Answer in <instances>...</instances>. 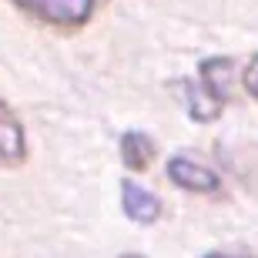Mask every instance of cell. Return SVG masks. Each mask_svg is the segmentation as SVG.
I'll list each match as a JSON object with an SVG mask.
<instances>
[{"label": "cell", "instance_id": "6da1fadb", "mask_svg": "<svg viewBox=\"0 0 258 258\" xmlns=\"http://www.w3.org/2000/svg\"><path fill=\"white\" fill-rule=\"evenodd\" d=\"M231 60L228 57H208L198 67V81H181L178 94L191 121L211 124L228 104V81H231Z\"/></svg>", "mask_w": 258, "mask_h": 258}, {"label": "cell", "instance_id": "7a4b0ae2", "mask_svg": "<svg viewBox=\"0 0 258 258\" xmlns=\"http://www.w3.org/2000/svg\"><path fill=\"white\" fill-rule=\"evenodd\" d=\"M24 14L37 17L40 24H50V27L60 30H74L84 27L91 14H94L97 0H14Z\"/></svg>", "mask_w": 258, "mask_h": 258}, {"label": "cell", "instance_id": "3957f363", "mask_svg": "<svg viewBox=\"0 0 258 258\" xmlns=\"http://www.w3.org/2000/svg\"><path fill=\"white\" fill-rule=\"evenodd\" d=\"M168 178H171L178 188L184 191H195V195H215L221 188V178L211 168H205L201 161L188 158V154H174L168 161Z\"/></svg>", "mask_w": 258, "mask_h": 258}, {"label": "cell", "instance_id": "277c9868", "mask_svg": "<svg viewBox=\"0 0 258 258\" xmlns=\"http://www.w3.org/2000/svg\"><path fill=\"white\" fill-rule=\"evenodd\" d=\"M24 161H27V134H24V124H20V117L0 101V164L17 168V164H24Z\"/></svg>", "mask_w": 258, "mask_h": 258}, {"label": "cell", "instance_id": "5b68a950", "mask_svg": "<svg viewBox=\"0 0 258 258\" xmlns=\"http://www.w3.org/2000/svg\"><path fill=\"white\" fill-rule=\"evenodd\" d=\"M121 208L138 225H154V221L161 218V201H158V195H151L148 188H141L131 178L121 184Z\"/></svg>", "mask_w": 258, "mask_h": 258}, {"label": "cell", "instance_id": "8992f818", "mask_svg": "<svg viewBox=\"0 0 258 258\" xmlns=\"http://www.w3.org/2000/svg\"><path fill=\"white\" fill-rule=\"evenodd\" d=\"M121 158L131 171H148L154 161V141L141 131H127L121 138Z\"/></svg>", "mask_w": 258, "mask_h": 258}, {"label": "cell", "instance_id": "52a82bcc", "mask_svg": "<svg viewBox=\"0 0 258 258\" xmlns=\"http://www.w3.org/2000/svg\"><path fill=\"white\" fill-rule=\"evenodd\" d=\"M241 81H245V91H248V94L258 101V54L248 60V67H245V74H241Z\"/></svg>", "mask_w": 258, "mask_h": 258}, {"label": "cell", "instance_id": "ba28073f", "mask_svg": "<svg viewBox=\"0 0 258 258\" xmlns=\"http://www.w3.org/2000/svg\"><path fill=\"white\" fill-rule=\"evenodd\" d=\"M201 258H258V251H205Z\"/></svg>", "mask_w": 258, "mask_h": 258}, {"label": "cell", "instance_id": "9c48e42d", "mask_svg": "<svg viewBox=\"0 0 258 258\" xmlns=\"http://www.w3.org/2000/svg\"><path fill=\"white\" fill-rule=\"evenodd\" d=\"M121 258H144V255H121Z\"/></svg>", "mask_w": 258, "mask_h": 258}]
</instances>
